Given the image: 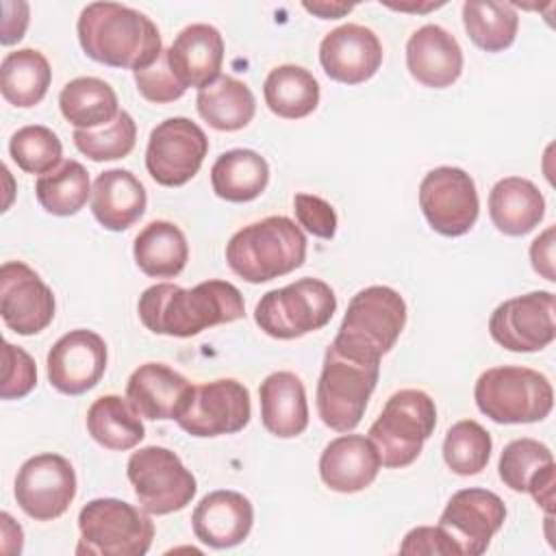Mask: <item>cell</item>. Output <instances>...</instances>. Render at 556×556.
I'll return each instance as SVG.
<instances>
[{"label": "cell", "instance_id": "22", "mask_svg": "<svg viewBox=\"0 0 556 556\" xmlns=\"http://www.w3.org/2000/svg\"><path fill=\"white\" fill-rule=\"evenodd\" d=\"M406 67L424 87L443 89L458 80L463 50L443 26L424 24L406 41Z\"/></svg>", "mask_w": 556, "mask_h": 556}, {"label": "cell", "instance_id": "42", "mask_svg": "<svg viewBox=\"0 0 556 556\" xmlns=\"http://www.w3.org/2000/svg\"><path fill=\"white\" fill-rule=\"evenodd\" d=\"M135 83H137V89L139 93L148 100V102H154V104H165V102H174L178 98L185 96V87L176 80L174 72L169 70V63H167V50H163L159 54V59L143 67V70H137L135 72Z\"/></svg>", "mask_w": 556, "mask_h": 556}, {"label": "cell", "instance_id": "1", "mask_svg": "<svg viewBox=\"0 0 556 556\" xmlns=\"http://www.w3.org/2000/svg\"><path fill=\"white\" fill-rule=\"evenodd\" d=\"M137 313L150 332L187 339L241 319L245 304L241 291L226 280H204L191 289L159 282L139 295Z\"/></svg>", "mask_w": 556, "mask_h": 556}, {"label": "cell", "instance_id": "46", "mask_svg": "<svg viewBox=\"0 0 556 556\" xmlns=\"http://www.w3.org/2000/svg\"><path fill=\"white\" fill-rule=\"evenodd\" d=\"M530 261L536 274H541L545 280L554 282V226H549L545 232H541L532 245H530Z\"/></svg>", "mask_w": 556, "mask_h": 556}, {"label": "cell", "instance_id": "40", "mask_svg": "<svg viewBox=\"0 0 556 556\" xmlns=\"http://www.w3.org/2000/svg\"><path fill=\"white\" fill-rule=\"evenodd\" d=\"M74 146L91 161H117L132 152L137 141V124L130 113L119 111L117 117L100 128L74 130Z\"/></svg>", "mask_w": 556, "mask_h": 556}, {"label": "cell", "instance_id": "6", "mask_svg": "<svg viewBox=\"0 0 556 556\" xmlns=\"http://www.w3.org/2000/svg\"><path fill=\"white\" fill-rule=\"evenodd\" d=\"M78 556H143L154 539L150 513L124 500L98 497L78 513Z\"/></svg>", "mask_w": 556, "mask_h": 556}, {"label": "cell", "instance_id": "39", "mask_svg": "<svg viewBox=\"0 0 556 556\" xmlns=\"http://www.w3.org/2000/svg\"><path fill=\"white\" fill-rule=\"evenodd\" d=\"M9 154L26 174H50L63 161V146L54 130L41 124L22 126L9 141Z\"/></svg>", "mask_w": 556, "mask_h": 556}, {"label": "cell", "instance_id": "20", "mask_svg": "<svg viewBox=\"0 0 556 556\" xmlns=\"http://www.w3.org/2000/svg\"><path fill=\"white\" fill-rule=\"evenodd\" d=\"M254 523L252 502L230 489L204 495L191 515L193 534L213 549H226L243 543Z\"/></svg>", "mask_w": 556, "mask_h": 556}, {"label": "cell", "instance_id": "27", "mask_svg": "<svg viewBox=\"0 0 556 556\" xmlns=\"http://www.w3.org/2000/svg\"><path fill=\"white\" fill-rule=\"evenodd\" d=\"M493 226L508 237L532 232L545 215V198L534 182L519 176L502 178L489 193Z\"/></svg>", "mask_w": 556, "mask_h": 556}, {"label": "cell", "instance_id": "12", "mask_svg": "<svg viewBox=\"0 0 556 556\" xmlns=\"http://www.w3.org/2000/svg\"><path fill=\"white\" fill-rule=\"evenodd\" d=\"M208 152L206 132L189 117L156 124L146 148V169L163 187H182L202 167Z\"/></svg>", "mask_w": 556, "mask_h": 556}, {"label": "cell", "instance_id": "33", "mask_svg": "<svg viewBox=\"0 0 556 556\" xmlns=\"http://www.w3.org/2000/svg\"><path fill=\"white\" fill-rule=\"evenodd\" d=\"M263 96L274 115L285 119H302L319 104V83L300 65H278L267 74Z\"/></svg>", "mask_w": 556, "mask_h": 556}, {"label": "cell", "instance_id": "19", "mask_svg": "<svg viewBox=\"0 0 556 556\" xmlns=\"http://www.w3.org/2000/svg\"><path fill=\"white\" fill-rule=\"evenodd\" d=\"M319 63L328 78L343 85H361L378 72L382 43L371 28L343 24L321 39Z\"/></svg>", "mask_w": 556, "mask_h": 556}, {"label": "cell", "instance_id": "30", "mask_svg": "<svg viewBox=\"0 0 556 556\" xmlns=\"http://www.w3.org/2000/svg\"><path fill=\"white\" fill-rule=\"evenodd\" d=\"M137 267L150 278L178 276L189 258L185 232L165 219H154L135 237L132 245Z\"/></svg>", "mask_w": 556, "mask_h": 556}, {"label": "cell", "instance_id": "36", "mask_svg": "<svg viewBox=\"0 0 556 556\" xmlns=\"http://www.w3.org/2000/svg\"><path fill=\"white\" fill-rule=\"evenodd\" d=\"M35 195L41 208L50 215L70 217L76 215L91 195L89 172L83 163L67 159L50 174H43L35 182Z\"/></svg>", "mask_w": 556, "mask_h": 556}, {"label": "cell", "instance_id": "25", "mask_svg": "<svg viewBox=\"0 0 556 556\" xmlns=\"http://www.w3.org/2000/svg\"><path fill=\"white\" fill-rule=\"evenodd\" d=\"M146 189L128 169H106L93 180L91 213L106 230H128L146 213Z\"/></svg>", "mask_w": 556, "mask_h": 556}, {"label": "cell", "instance_id": "2", "mask_svg": "<svg viewBox=\"0 0 556 556\" xmlns=\"http://www.w3.org/2000/svg\"><path fill=\"white\" fill-rule=\"evenodd\" d=\"M83 52L96 63L122 70H143L163 52L156 24L141 11L119 2L87 4L76 24Z\"/></svg>", "mask_w": 556, "mask_h": 556}, {"label": "cell", "instance_id": "47", "mask_svg": "<svg viewBox=\"0 0 556 556\" xmlns=\"http://www.w3.org/2000/svg\"><path fill=\"white\" fill-rule=\"evenodd\" d=\"M308 13H315V15H319L321 20H337V17H341V15H345V13H350L352 9H354V4H328V2H304L302 4Z\"/></svg>", "mask_w": 556, "mask_h": 556}, {"label": "cell", "instance_id": "23", "mask_svg": "<svg viewBox=\"0 0 556 556\" xmlns=\"http://www.w3.org/2000/svg\"><path fill=\"white\" fill-rule=\"evenodd\" d=\"M380 465L378 450L369 437L341 434L324 447L319 476L330 491L358 493L376 480Z\"/></svg>", "mask_w": 556, "mask_h": 556}, {"label": "cell", "instance_id": "3", "mask_svg": "<svg viewBox=\"0 0 556 556\" xmlns=\"http://www.w3.org/2000/svg\"><path fill=\"white\" fill-rule=\"evenodd\" d=\"M304 258L306 237L302 228L285 215H271L243 226L226 243L228 267L252 285L291 274Z\"/></svg>", "mask_w": 556, "mask_h": 556}, {"label": "cell", "instance_id": "13", "mask_svg": "<svg viewBox=\"0 0 556 556\" xmlns=\"http://www.w3.org/2000/svg\"><path fill=\"white\" fill-rule=\"evenodd\" d=\"M250 417L252 402L248 387L235 378H219L191 387L176 421L191 437L204 439L235 434L248 426Z\"/></svg>", "mask_w": 556, "mask_h": 556}, {"label": "cell", "instance_id": "35", "mask_svg": "<svg viewBox=\"0 0 556 556\" xmlns=\"http://www.w3.org/2000/svg\"><path fill=\"white\" fill-rule=\"evenodd\" d=\"M463 24L473 46L484 52H502L517 37L519 15L508 2L467 0L463 4Z\"/></svg>", "mask_w": 556, "mask_h": 556}, {"label": "cell", "instance_id": "8", "mask_svg": "<svg viewBox=\"0 0 556 556\" xmlns=\"http://www.w3.org/2000/svg\"><path fill=\"white\" fill-rule=\"evenodd\" d=\"M337 311L332 287L319 278H300L267 291L254 308L256 326L274 339H298L324 328Z\"/></svg>", "mask_w": 556, "mask_h": 556}, {"label": "cell", "instance_id": "38", "mask_svg": "<svg viewBox=\"0 0 556 556\" xmlns=\"http://www.w3.org/2000/svg\"><path fill=\"white\" fill-rule=\"evenodd\" d=\"M554 465L552 450L536 439H515L500 454V478L502 482L517 493H528L530 484Z\"/></svg>", "mask_w": 556, "mask_h": 556}, {"label": "cell", "instance_id": "4", "mask_svg": "<svg viewBox=\"0 0 556 556\" xmlns=\"http://www.w3.org/2000/svg\"><path fill=\"white\" fill-rule=\"evenodd\" d=\"M406 324L404 298L384 285L361 289L348 304L334 341L339 354L361 361L380 363L395 345Z\"/></svg>", "mask_w": 556, "mask_h": 556}, {"label": "cell", "instance_id": "11", "mask_svg": "<svg viewBox=\"0 0 556 556\" xmlns=\"http://www.w3.org/2000/svg\"><path fill=\"white\" fill-rule=\"evenodd\" d=\"M419 206L434 232L460 237L473 228L480 213L476 182L460 167H434L419 182Z\"/></svg>", "mask_w": 556, "mask_h": 556}, {"label": "cell", "instance_id": "41", "mask_svg": "<svg viewBox=\"0 0 556 556\" xmlns=\"http://www.w3.org/2000/svg\"><path fill=\"white\" fill-rule=\"evenodd\" d=\"M2 361H4L2 387H0L2 400L26 397L37 384V367H35L33 356L26 350H22L20 345L4 341Z\"/></svg>", "mask_w": 556, "mask_h": 556}, {"label": "cell", "instance_id": "7", "mask_svg": "<svg viewBox=\"0 0 556 556\" xmlns=\"http://www.w3.org/2000/svg\"><path fill=\"white\" fill-rule=\"evenodd\" d=\"M434 426V400L421 389H400L387 400L367 434L378 450L380 463L389 469H402L417 460Z\"/></svg>", "mask_w": 556, "mask_h": 556}, {"label": "cell", "instance_id": "43", "mask_svg": "<svg viewBox=\"0 0 556 556\" xmlns=\"http://www.w3.org/2000/svg\"><path fill=\"white\" fill-rule=\"evenodd\" d=\"M293 211L298 224L304 226L313 237L332 239L337 232V213L330 202L313 193H295L293 195Z\"/></svg>", "mask_w": 556, "mask_h": 556}, {"label": "cell", "instance_id": "9", "mask_svg": "<svg viewBox=\"0 0 556 556\" xmlns=\"http://www.w3.org/2000/svg\"><path fill=\"white\" fill-rule=\"evenodd\" d=\"M378 376L380 363H361L328 345L315 391L319 419L337 432L354 430L365 415Z\"/></svg>", "mask_w": 556, "mask_h": 556}, {"label": "cell", "instance_id": "14", "mask_svg": "<svg viewBox=\"0 0 556 556\" xmlns=\"http://www.w3.org/2000/svg\"><path fill=\"white\" fill-rule=\"evenodd\" d=\"M76 497V471L72 463L54 452L24 460L15 476L17 506L37 521L59 519Z\"/></svg>", "mask_w": 556, "mask_h": 556}, {"label": "cell", "instance_id": "45", "mask_svg": "<svg viewBox=\"0 0 556 556\" xmlns=\"http://www.w3.org/2000/svg\"><path fill=\"white\" fill-rule=\"evenodd\" d=\"M2 35L0 43L11 46L17 43L28 26V2H2Z\"/></svg>", "mask_w": 556, "mask_h": 556}, {"label": "cell", "instance_id": "15", "mask_svg": "<svg viewBox=\"0 0 556 556\" xmlns=\"http://www.w3.org/2000/svg\"><path fill=\"white\" fill-rule=\"evenodd\" d=\"M556 298L552 291H530L502 302L489 319V332L508 352H539L556 337Z\"/></svg>", "mask_w": 556, "mask_h": 556}, {"label": "cell", "instance_id": "5", "mask_svg": "<svg viewBox=\"0 0 556 556\" xmlns=\"http://www.w3.org/2000/svg\"><path fill=\"white\" fill-rule=\"evenodd\" d=\"M473 400L478 410L495 424H534L552 413L554 389L536 369L502 365L480 374Z\"/></svg>", "mask_w": 556, "mask_h": 556}, {"label": "cell", "instance_id": "21", "mask_svg": "<svg viewBox=\"0 0 556 556\" xmlns=\"http://www.w3.org/2000/svg\"><path fill=\"white\" fill-rule=\"evenodd\" d=\"M191 382L163 363L139 365L126 382V400L146 419H176L191 393Z\"/></svg>", "mask_w": 556, "mask_h": 556}, {"label": "cell", "instance_id": "17", "mask_svg": "<svg viewBox=\"0 0 556 556\" xmlns=\"http://www.w3.org/2000/svg\"><path fill=\"white\" fill-rule=\"evenodd\" d=\"M54 293L39 274L22 261H7L0 267V315L7 328L30 337L54 319Z\"/></svg>", "mask_w": 556, "mask_h": 556}, {"label": "cell", "instance_id": "37", "mask_svg": "<svg viewBox=\"0 0 556 556\" xmlns=\"http://www.w3.org/2000/svg\"><path fill=\"white\" fill-rule=\"evenodd\" d=\"M491 450V434L473 419L456 421L443 439V460L458 476L480 473L489 465Z\"/></svg>", "mask_w": 556, "mask_h": 556}, {"label": "cell", "instance_id": "31", "mask_svg": "<svg viewBox=\"0 0 556 556\" xmlns=\"http://www.w3.org/2000/svg\"><path fill=\"white\" fill-rule=\"evenodd\" d=\"M52 70L48 59L35 48H20L4 54L0 63L2 98L17 106L30 109L39 104L50 87Z\"/></svg>", "mask_w": 556, "mask_h": 556}, {"label": "cell", "instance_id": "34", "mask_svg": "<svg viewBox=\"0 0 556 556\" xmlns=\"http://www.w3.org/2000/svg\"><path fill=\"white\" fill-rule=\"evenodd\" d=\"M87 430L106 450L126 452L146 437L141 415L119 395H102L87 410Z\"/></svg>", "mask_w": 556, "mask_h": 556}, {"label": "cell", "instance_id": "10", "mask_svg": "<svg viewBox=\"0 0 556 556\" xmlns=\"http://www.w3.org/2000/svg\"><path fill=\"white\" fill-rule=\"evenodd\" d=\"M126 476L139 506L150 515H169L191 504L198 484L178 454L161 445H146L130 454Z\"/></svg>", "mask_w": 556, "mask_h": 556}, {"label": "cell", "instance_id": "16", "mask_svg": "<svg viewBox=\"0 0 556 556\" xmlns=\"http://www.w3.org/2000/svg\"><path fill=\"white\" fill-rule=\"evenodd\" d=\"M506 521V506L500 495L486 489L456 491L439 517L458 556H480Z\"/></svg>", "mask_w": 556, "mask_h": 556}, {"label": "cell", "instance_id": "29", "mask_svg": "<svg viewBox=\"0 0 556 556\" xmlns=\"http://www.w3.org/2000/svg\"><path fill=\"white\" fill-rule=\"evenodd\" d=\"M269 182L267 161L245 148H235L217 156L211 167V185L217 198L226 202H252Z\"/></svg>", "mask_w": 556, "mask_h": 556}, {"label": "cell", "instance_id": "24", "mask_svg": "<svg viewBox=\"0 0 556 556\" xmlns=\"http://www.w3.org/2000/svg\"><path fill=\"white\" fill-rule=\"evenodd\" d=\"M167 63L185 89L211 85L224 63V39L219 30L211 24H189L167 48Z\"/></svg>", "mask_w": 556, "mask_h": 556}, {"label": "cell", "instance_id": "28", "mask_svg": "<svg viewBox=\"0 0 556 556\" xmlns=\"http://www.w3.org/2000/svg\"><path fill=\"white\" fill-rule=\"evenodd\" d=\"M195 106L211 128L235 132L252 122L256 113V98L243 80L219 74L211 85L198 89Z\"/></svg>", "mask_w": 556, "mask_h": 556}, {"label": "cell", "instance_id": "26", "mask_svg": "<svg viewBox=\"0 0 556 556\" xmlns=\"http://www.w3.org/2000/svg\"><path fill=\"white\" fill-rule=\"evenodd\" d=\"M263 428L278 439H293L308 426L302 380L293 371H274L258 387Z\"/></svg>", "mask_w": 556, "mask_h": 556}, {"label": "cell", "instance_id": "32", "mask_svg": "<svg viewBox=\"0 0 556 556\" xmlns=\"http://www.w3.org/2000/svg\"><path fill=\"white\" fill-rule=\"evenodd\" d=\"M59 109L76 130H91L113 122L119 113L117 93L109 83L93 76H80L59 93Z\"/></svg>", "mask_w": 556, "mask_h": 556}, {"label": "cell", "instance_id": "18", "mask_svg": "<svg viewBox=\"0 0 556 556\" xmlns=\"http://www.w3.org/2000/svg\"><path fill=\"white\" fill-rule=\"evenodd\" d=\"M46 365L48 380L59 393L83 395L104 376L106 343L93 330H70L50 348Z\"/></svg>", "mask_w": 556, "mask_h": 556}, {"label": "cell", "instance_id": "44", "mask_svg": "<svg viewBox=\"0 0 556 556\" xmlns=\"http://www.w3.org/2000/svg\"><path fill=\"white\" fill-rule=\"evenodd\" d=\"M400 554H443V556H458L456 545L452 543L450 534L437 526H417L406 532Z\"/></svg>", "mask_w": 556, "mask_h": 556}]
</instances>
